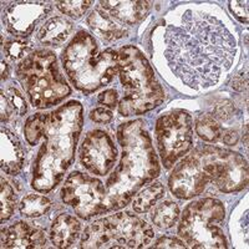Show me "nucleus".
<instances>
[{
	"label": "nucleus",
	"instance_id": "nucleus-35",
	"mask_svg": "<svg viewBox=\"0 0 249 249\" xmlns=\"http://www.w3.org/2000/svg\"><path fill=\"white\" fill-rule=\"evenodd\" d=\"M222 139H223V142L228 146H234V144L238 143V140H239V135L235 130H226L223 133H222Z\"/></svg>",
	"mask_w": 249,
	"mask_h": 249
},
{
	"label": "nucleus",
	"instance_id": "nucleus-16",
	"mask_svg": "<svg viewBox=\"0 0 249 249\" xmlns=\"http://www.w3.org/2000/svg\"><path fill=\"white\" fill-rule=\"evenodd\" d=\"M100 8L124 25H136L146 18L150 1H100Z\"/></svg>",
	"mask_w": 249,
	"mask_h": 249
},
{
	"label": "nucleus",
	"instance_id": "nucleus-3",
	"mask_svg": "<svg viewBox=\"0 0 249 249\" xmlns=\"http://www.w3.org/2000/svg\"><path fill=\"white\" fill-rule=\"evenodd\" d=\"M210 183L224 193L243 190L248 183L247 161L233 151L202 146L176 166L168 182L171 192L181 199L201 195Z\"/></svg>",
	"mask_w": 249,
	"mask_h": 249
},
{
	"label": "nucleus",
	"instance_id": "nucleus-8",
	"mask_svg": "<svg viewBox=\"0 0 249 249\" xmlns=\"http://www.w3.org/2000/svg\"><path fill=\"white\" fill-rule=\"evenodd\" d=\"M155 237L143 219L120 212L95 221L88 227L80 242L81 248H143Z\"/></svg>",
	"mask_w": 249,
	"mask_h": 249
},
{
	"label": "nucleus",
	"instance_id": "nucleus-11",
	"mask_svg": "<svg viewBox=\"0 0 249 249\" xmlns=\"http://www.w3.org/2000/svg\"><path fill=\"white\" fill-rule=\"evenodd\" d=\"M61 198L84 219L107 212L106 187L85 173L72 172L69 176L61 188Z\"/></svg>",
	"mask_w": 249,
	"mask_h": 249
},
{
	"label": "nucleus",
	"instance_id": "nucleus-30",
	"mask_svg": "<svg viewBox=\"0 0 249 249\" xmlns=\"http://www.w3.org/2000/svg\"><path fill=\"white\" fill-rule=\"evenodd\" d=\"M117 100H119V95H117L116 90H112V89H108L105 90L104 92H101L97 97V101L99 104L104 105L105 107H115L117 105Z\"/></svg>",
	"mask_w": 249,
	"mask_h": 249
},
{
	"label": "nucleus",
	"instance_id": "nucleus-28",
	"mask_svg": "<svg viewBox=\"0 0 249 249\" xmlns=\"http://www.w3.org/2000/svg\"><path fill=\"white\" fill-rule=\"evenodd\" d=\"M234 113V105L230 100H222L214 106L213 108V115L214 119L221 120V121H227L233 116Z\"/></svg>",
	"mask_w": 249,
	"mask_h": 249
},
{
	"label": "nucleus",
	"instance_id": "nucleus-14",
	"mask_svg": "<svg viewBox=\"0 0 249 249\" xmlns=\"http://www.w3.org/2000/svg\"><path fill=\"white\" fill-rule=\"evenodd\" d=\"M1 247L12 249H34L46 247L44 231L25 222H17L1 232Z\"/></svg>",
	"mask_w": 249,
	"mask_h": 249
},
{
	"label": "nucleus",
	"instance_id": "nucleus-4",
	"mask_svg": "<svg viewBox=\"0 0 249 249\" xmlns=\"http://www.w3.org/2000/svg\"><path fill=\"white\" fill-rule=\"evenodd\" d=\"M121 161L106 182L107 212L121 210L146 183L160 175V162L146 124L133 120L117 130Z\"/></svg>",
	"mask_w": 249,
	"mask_h": 249
},
{
	"label": "nucleus",
	"instance_id": "nucleus-29",
	"mask_svg": "<svg viewBox=\"0 0 249 249\" xmlns=\"http://www.w3.org/2000/svg\"><path fill=\"white\" fill-rule=\"evenodd\" d=\"M230 9L239 21L248 24V1H230Z\"/></svg>",
	"mask_w": 249,
	"mask_h": 249
},
{
	"label": "nucleus",
	"instance_id": "nucleus-7",
	"mask_svg": "<svg viewBox=\"0 0 249 249\" xmlns=\"http://www.w3.org/2000/svg\"><path fill=\"white\" fill-rule=\"evenodd\" d=\"M17 77L25 89L31 105L48 108L57 105L71 93L53 51L37 50L17 66Z\"/></svg>",
	"mask_w": 249,
	"mask_h": 249
},
{
	"label": "nucleus",
	"instance_id": "nucleus-27",
	"mask_svg": "<svg viewBox=\"0 0 249 249\" xmlns=\"http://www.w3.org/2000/svg\"><path fill=\"white\" fill-rule=\"evenodd\" d=\"M6 97H8L12 106L14 107L17 115H19V116L25 115L26 111H28V104H26V100L23 96V93L20 92L18 89L9 88L6 90Z\"/></svg>",
	"mask_w": 249,
	"mask_h": 249
},
{
	"label": "nucleus",
	"instance_id": "nucleus-9",
	"mask_svg": "<svg viewBox=\"0 0 249 249\" xmlns=\"http://www.w3.org/2000/svg\"><path fill=\"white\" fill-rule=\"evenodd\" d=\"M226 210L221 201L202 198L187 206L178 226V235L190 248H227L221 223Z\"/></svg>",
	"mask_w": 249,
	"mask_h": 249
},
{
	"label": "nucleus",
	"instance_id": "nucleus-17",
	"mask_svg": "<svg viewBox=\"0 0 249 249\" xmlns=\"http://www.w3.org/2000/svg\"><path fill=\"white\" fill-rule=\"evenodd\" d=\"M88 24L97 36L106 41L121 39L127 35V29L124 28V24L119 23L113 18H111L100 6H97L95 10L89 14Z\"/></svg>",
	"mask_w": 249,
	"mask_h": 249
},
{
	"label": "nucleus",
	"instance_id": "nucleus-24",
	"mask_svg": "<svg viewBox=\"0 0 249 249\" xmlns=\"http://www.w3.org/2000/svg\"><path fill=\"white\" fill-rule=\"evenodd\" d=\"M0 203H1V222H5L14 213L17 207V196L13 187L4 178H1V186H0Z\"/></svg>",
	"mask_w": 249,
	"mask_h": 249
},
{
	"label": "nucleus",
	"instance_id": "nucleus-37",
	"mask_svg": "<svg viewBox=\"0 0 249 249\" xmlns=\"http://www.w3.org/2000/svg\"><path fill=\"white\" fill-rule=\"evenodd\" d=\"M243 142L246 146H248V126L246 124V131H244V136H243Z\"/></svg>",
	"mask_w": 249,
	"mask_h": 249
},
{
	"label": "nucleus",
	"instance_id": "nucleus-13",
	"mask_svg": "<svg viewBox=\"0 0 249 249\" xmlns=\"http://www.w3.org/2000/svg\"><path fill=\"white\" fill-rule=\"evenodd\" d=\"M50 12L51 5L48 3L19 1L6 6L3 12V21L10 34L26 37Z\"/></svg>",
	"mask_w": 249,
	"mask_h": 249
},
{
	"label": "nucleus",
	"instance_id": "nucleus-36",
	"mask_svg": "<svg viewBox=\"0 0 249 249\" xmlns=\"http://www.w3.org/2000/svg\"><path fill=\"white\" fill-rule=\"evenodd\" d=\"M9 76V69L8 65H6V62L3 61L1 62V80H6Z\"/></svg>",
	"mask_w": 249,
	"mask_h": 249
},
{
	"label": "nucleus",
	"instance_id": "nucleus-32",
	"mask_svg": "<svg viewBox=\"0 0 249 249\" xmlns=\"http://www.w3.org/2000/svg\"><path fill=\"white\" fill-rule=\"evenodd\" d=\"M113 115L110 110H106L104 107L95 108L90 112V119L96 124H108L112 120Z\"/></svg>",
	"mask_w": 249,
	"mask_h": 249
},
{
	"label": "nucleus",
	"instance_id": "nucleus-2",
	"mask_svg": "<svg viewBox=\"0 0 249 249\" xmlns=\"http://www.w3.org/2000/svg\"><path fill=\"white\" fill-rule=\"evenodd\" d=\"M82 124V105L75 100L53 112L35 113L26 120L24 135L28 143L35 146L44 139L33 167L31 187L35 191L48 193L62 181L74 162Z\"/></svg>",
	"mask_w": 249,
	"mask_h": 249
},
{
	"label": "nucleus",
	"instance_id": "nucleus-23",
	"mask_svg": "<svg viewBox=\"0 0 249 249\" xmlns=\"http://www.w3.org/2000/svg\"><path fill=\"white\" fill-rule=\"evenodd\" d=\"M178 215V206L175 202L166 201L156 207L151 218H152V222L156 227H159V228H171L176 223Z\"/></svg>",
	"mask_w": 249,
	"mask_h": 249
},
{
	"label": "nucleus",
	"instance_id": "nucleus-21",
	"mask_svg": "<svg viewBox=\"0 0 249 249\" xmlns=\"http://www.w3.org/2000/svg\"><path fill=\"white\" fill-rule=\"evenodd\" d=\"M196 131H197V135L207 142H217L223 133L219 122L210 113H201L197 117Z\"/></svg>",
	"mask_w": 249,
	"mask_h": 249
},
{
	"label": "nucleus",
	"instance_id": "nucleus-20",
	"mask_svg": "<svg viewBox=\"0 0 249 249\" xmlns=\"http://www.w3.org/2000/svg\"><path fill=\"white\" fill-rule=\"evenodd\" d=\"M163 196L164 187L162 186V183L156 182V183L150 184V186L146 187L144 190H142L141 192L136 195L132 202L133 211L137 213L148 212L155 206L156 202L160 201Z\"/></svg>",
	"mask_w": 249,
	"mask_h": 249
},
{
	"label": "nucleus",
	"instance_id": "nucleus-31",
	"mask_svg": "<svg viewBox=\"0 0 249 249\" xmlns=\"http://www.w3.org/2000/svg\"><path fill=\"white\" fill-rule=\"evenodd\" d=\"M153 248H166V249H177V248H187L184 242L179 241L177 238H171V237H162L160 238L159 241L156 242Z\"/></svg>",
	"mask_w": 249,
	"mask_h": 249
},
{
	"label": "nucleus",
	"instance_id": "nucleus-5",
	"mask_svg": "<svg viewBox=\"0 0 249 249\" xmlns=\"http://www.w3.org/2000/svg\"><path fill=\"white\" fill-rule=\"evenodd\" d=\"M119 51L101 49L88 31H79L62 53V65L77 90L91 93L106 86L117 74Z\"/></svg>",
	"mask_w": 249,
	"mask_h": 249
},
{
	"label": "nucleus",
	"instance_id": "nucleus-33",
	"mask_svg": "<svg viewBox=\"0 0 249 249\" xmlns=\"http://www.w3.org/2000/svg\"><path fill=\"white\" fill-rule=\"evenodd\" d=\"M0 100H1V122H8L15 113V110L12 106V104H10V101H9L8 97H6L5 93H4V91H1Z\"/></svg>",
	"mask_w": 249,
	"mask_h": 249
},
{
	"label": "nucleus",
	"instance_id": "nucleus-22",
	"mask_svg": "<svg viewBox=\"0 0 249 249\" xmlns=\"http://www.w3.org/2000/svg\"><path fill=\"white\" fill-rule=\"evenodd\" d=\"M51 208L50 199L40 195H28L19 204L20 213L28 218H37L49 212Z\"/></svg>",
	"mask_w": 249,
	"mask_h": 249
},
{
	"label": "nucleus",
	"instance_id": "nucleus-12",
	"mask_svg": "<svg viewBox=\"0 0 249 249\" xmlns=\"http://www.w3.org/2000/svg\"><path fill=\"white\" fill-rule=\"evenodd\" d=\"M80 161L89 172L106 176L117 160V148L107 132L93 130L86 135L80 147Z\"/></svg>",
	"mask_w": 249,
	"mask_h": 249
},
{
	"label": "nucleus",
	"instance_id": "nucleus-18",
	"mask_svg": "<svg viewBox=\"0 0 249 249\" xmlns=\"http://www.w3.org/2000/svg\"><path fill=\"white\" fill-rule=\"evenodd\" d=\"M81 231V224L70 214H59L50 228V239L57 248H69L75 243Z\"/></svg>",
	"mask_w": 249,
	"mask_h": 249
},
{
	"label": "nucleus",
	"instance_id": "nucleus-10",
	"mask_svg": "<svg viewBox=\"0 0 249 249\" xmlns=\"http://www.w3.org/2000/svg\"><path fill=\"white\" fill-rule=\"evenodd\" d=\"M192 119L186 111H171L157 120L156 140L164 167H173L176 162L188 153L192 147Z\"/></svg>",
	"mask_w": 249,
	"mask_h": 249
},
{
	"label": "nucleus",
	"instance_id": "nucleus-15",
	"mask_svg": "<svg viewBox=\"0 0 249 249\" xmlns=\"http://www.w3.org/2000/svg\"><path fill=\"white\" fill-rule=\"evenodd\" d=\"M1 144H0V167L6 175L15 176L21 171L25 160L23 144L14 132L8 128H1Z\"/></svg>",
	"mask_w": 249,
	"mask_h": 249
},
{
	"label": "nucleus",
	"instance_id": "nucleus-34",
	"mask_svg": "<svg viewBox=\"0 0 249 249\" xmlns=\"http://www.w3.org/2000/svg\"><path fill=\"white\" fill-rule=\"evenodd\" d=\"M232 88L237 91H246L248 88V71L242 70L241 72H238L232 81Z\"/></svg>",
	"mask_w": 249,
	"mask_h": 249
},
{
	"label": "nucleus",
	"instance_id": "nucleus-26",
	"mask_svg": "<svg viewBox=\"0 0 249 249\" xmlns=\"http://www.w3.org/2000/svg\"><path fill=\"white\" fill-rule=\"evenodd\" d=\"M92 5V1L89 0H81V1H59L56 4L57 9L62 14L68 15L71 18H80L85 14L89 8Z\"/></svg>",
	"mask_w": 249,
	"mask_h": 249
},
{
	"label": "nucleus",
	"instance_id": "nucleus-25",
	"mask_svg": "<svg viewBox=\"0 0 249 249\" xmlns=\"http://www.w3.org/2000/svg\"><path fill=\"white\" fill-rule=\"evenodd\" d=\"M31 50L30 44L24 41L21 39L10 40L4 45V51H5L6 59L10 61H18V60L25 57V55L29 54Z\"/></svg>",
	"mask_w": 249,
	"mask_h": 249
},
{
	"label": "nucleus",
	"instance_id": "nucleus-1",
	"mask_svg": "<svg viewBox=\"0 0 249 249\" xmlns=\"http://www.w3.org/2000/svg\"><path fill=\"white\" fill-rule=\"evenodd\" d=\"M163 39L168 68L192 89L215 85L237 51L234 36L221 20L192 9L182 15L179 25L167 26Z\"/></svg>",
	"mask_w": 249,
	"mask_h": 249
},
{
	"label": "nucleus",
	"instance_id": "nucleus-19",
	"mask_svg": "<svg viewBox=\"0 0 249 249\" xmlns=\"http://www.w3.org/2000/svg\"><path fill=\"white\" fill-rule=\"evenodd\" d=\"M72 31V23L64 17L49 19L39 30L37 39L43 45L57 46L65 43Z\"/></svg>",
	"mask_w": 249,
	"mask_h": 249
},
{
	"label": "nucleus",
	"instance_id": "nucleus-6",
	"mask_svg": "<svg viewBox=\"0 0 249 249\" xmlns=\"http://www.w3.org/2000/svg\"><path fill=\"white\" fill-rule=\"evenodd\" d=\"M117 69L124 93L119 105L122 116L142 115L161 105L163 89L139 49L132 45L120 49Z\"/></svg>",
	"mask_w": 249,
	"mask_h": 249
}]
</instances>
